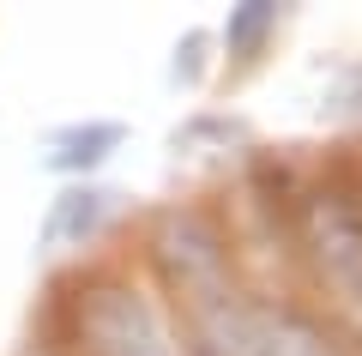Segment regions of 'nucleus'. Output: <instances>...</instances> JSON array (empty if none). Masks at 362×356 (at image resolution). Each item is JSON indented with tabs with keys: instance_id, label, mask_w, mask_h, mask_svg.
Listing matches in <instances>:
<instances>
[{
	"instance_id": "f257e3e1",
	"label": "nucleus",
	"mask_w": 362,
	"mask_h": 356,
	"mask_svg": "<svg viewBox=\"0 0 362 356\" xmlns=\"http://www.w3.org/2000/svg\"><path fill=\"white\" fill-rule=\"evenodd\" d=\"M78 338L90 356H175L157 302L133 284H97L78 308Z\"/></svg>"
},
{
	"instance_id": "f03ea898",
	"label": "nucleus",
	"mask_w": 362,
	"mask_h": 356,
	"mask_svg": "<svg viewBox=\"0 0 362 356\" xmlns=\"http://www.w3.org/2000/svg\"><path fill=\"white\" fill-rule=\"evenodd\" d=\"M157 272H163L169 296H175L181 308L199 302V296H218L230 290V248H223L218 224L199 212H169L163 224H157Z\"/></svg>"
},
{
	"instance_id": "7ed1b4c3",
	"label": "nucleus",
	"mask_w": 362,
	"mask_h": 356,
	"mask_svg": "<svg viewBox=\"0 0 362 356\" xmlns=\"http://www.w3.org/2000/svg\"><path fill=\"white\" fill-rule=\"evenodd\" d=\"M302 229H308L320 278L332 284V296L362 320V205L350 200V193H338V188H320L302 205Z\"/></svg>"
},
{
	"instance_id": "423d86ee",
	"label": "nucleus",
	"mask_w": 362,
	"mask_h": 356,
	"mask_svg": "<svg viewBox=\"0 0 362 356\" xmlns=\"http://www.w3.org/2000/svg\"><path fill=\"white\" fill-rule=\"evenodd\" d=\"M272 30H278V6H272V0H242V6H230V18H223V54H230L235 67H254L259 54H266Z\"/></svg>"
},
{
	"instance_id": "39448f33",
	"label": "nucleus",
	"mask_w": 362,
	"mask_h": 356,
	"mask_svg": "<svg viewBox=\"0 0 362 356\" xmlns=\"http://www.w3.org/2000/svg\"><path fill=\"white\" fill-rule=\"evenodd\" d=\"M127 139V127L121 121H85V127H61L49 133V145H42V163L54 169V176H90L97 163H109V151Z\"/></svg>"
},
{
	"instance_id": "0eeeda50",
	"label": "nucleus",
	"mask_w": 362,
	"mask_h": 356,
	"mask_svg": "<svg viewBox=\"0 0 362 356\" xmlns=\"http://www.w3.org/2000/svg\"><path fill=\"white\" fill-rule=\"evenodd\" d=\"M206 30H187V37L175 42V61H169V79H175V85H199V79H206Z\"/></svg>"
},
{
	"instance_id": "20e7f679",
	"label": "nucleus",
	"mask_w": 362,
	"mask_h": 356,
	"mask_svg": "<svg viewBox=\"0 0 362 356\" xmlns=\"http://www.w3.org/2000/svg\"><path fill=\"white\" fill-rule=\"evenodd\" d=\"M121 193L97 188V181H78V188L54 193L49 217H42V248H85L90 236H103V224L115 217Z\"/></svg>"
}]
</instances>
